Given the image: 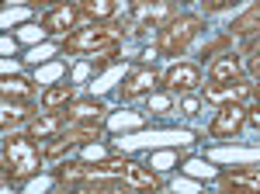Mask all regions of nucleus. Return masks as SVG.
I'll list each match as a JSON object with an SVG mask.
<instances>
[{
	"label": "nucleus",
	"instance_id": "f257e3e1",
	"mask_svg": "<svg viewBox=\"0 0 260 194\" xmlns=\"http://www.w3.org/2000/svg\"><path fill=\"white\" fill-rule=\"evenodd\" d=\"M118 39H121V24H101V21H94L90 28H77L73 35H66V52L87 56V52H101V49H115Z\"/></svg>",
	"mask_w": 260,
	"mask_h": 194
},
{
	"label": "nucleus",
	"instance_id": "f03ea898",
	"mask_svg": "<svg viewBox=\"0 0 260 194\" xmlns=\"http://www.w3.org/2000/svg\"><path fill=\"white\" fill-rule=\"evenodd\" d=\"M4 170L11 174V180H24L39 170V149L31 136H7L4 139Z\"/></svg>",
	"mask_w": 260,
	"mask_h": 194
},
{
	"label": "nucleus",
	"instance_id": "7ed1b4c3",
	"mask_svg": "<svg viewBox=\"0 0 260 194\" xmlns=\"http://www.w3.org/2000/svg\"><path fill=\"white\" fill-rule=\"evenodd\" d=\"M201 31V18L194 14H180V18H170L167 21V28L160 31V42H156V52L160 56H180L191 39Z\"/></svg>",
	"mask_w": 260,
	"mask_h": 194
},
{
	"label": "nucleus",
	"instance_id": "20e7f679",
	"mask_svg": "<svg viewBox=\"0 0 260 194\" xmlns=\"http://www.w3.org/2000/svg\"><path fill=\"white\" fill-rule=\"evenodd\" d=\"M208 101H215V104H246V101H253L257 97V87L253 83H246V80H222V83H212L208 90H205Z\"/></svg>",
	"mask_w": 260,
	"mask_h": 194
},
{
	"label": "nucleus",
	"instance_id": "39448f33",
	"mask_svg": "<svg viewBox=\"0 0 260 194\" xmlns=\"http://www.w3.org/2000/svg\"><path fill=\"white\" fill-rule=\"evenodd\" d=\"M128 11H132V18L139 21V24H167V21L174 18V7H170V0H128Z\"/></svg>",
	"mask_w": 260,
	"mask_h": 194
},
{
	"label": "nucleus",
	"instance_id": "423d86ee",
	"mask_svg": "<svg viewBox=\"0 0 260 194\" xmlns=\"http://www.w3.org/2000/svg\"><path fill=\"white\" fill-rule=\"evenodd\" d=\"M243 125H246V111H243L240 104H225L219 115L212 118V125H208V132L215 139H229V136H236Z\"/></svg>",
	"mask_w": 260,
	"mask_h": 194
},
{
	"label": "nucleus",
	"instance_id": "0eeeda50",
	"mask_svg": "<svg viewBox=\"0 0 260 194\" xmlns=\"http://www.w3.org/2000/svg\"><path fill=\"white\" fill-rule=\"evenodd\" d=\"M80 7H73V4H56L45 18H42V28L49 31V35H66L70 28H77V21H80Z\"/></svg>",
	"mask_w": 260,
	"mask_h": 194
},
{
	"label": "nucleus",
	"instance_id": "6e6552de",
	"mask_svg": "<svg viewBox=\"0 0 260 194\" xmlns=\"http://www.w3.org/2000/svg\"><path fill=\"white\" fill-rule=\"evenodd\" d=\"M198 83H201V70L191 62H174L163 73V87H170V90H194Z\"/></svg>",
	"mask_w": 260,
	"mask_h": 194
},
{
	"label": "nucleus",
	"instance_id": "1a4fd4ad",
	"mask_svg": "<svg viewBox=\"0 0 260 194\" xmlns=\"http://www.w3.org/2000/svg\"><path fill=\"white\" fill-rule=\"evenodd\" d=\"M156 73H153V66H146V70H132L128 77H125V83H121V101H136V97L142 94H149L153 87H156Z\"/></svg>",
	"mask_w": 260,
	"mask_h": 194
},
{
	"label": "nucleus",
	"instance_id": "9d476101",
	"mask_svg": "<svg viewBox=\"0 0 260 194\" xmlns=\"http://www.w3.org/2000/svg\"><path fill=\"white\" fill-rule=\"evenodd\" d=\"M66 125V115H59V111H49V115H39L28 121V136L31 139H56L59 136V128Z\"/></svg>",
	"mask_w": 260,
	"mask_h": 194
},
{
	"label": "nucleus",
	"instance_id": "9b49d317",
	"mask_svg": "<svg viewBox=\"0 0 260 194\" xmlns=\"http://www.w3.org/2000/svg\"><path fill=\"white\" fill-rule=\"evenodd\" d=\"M121 184H128V187H139V191H156V187H160V180L149 174L146 167L132 163V159H128V167H125V174H121Z\"/></svg>",
	"mask_w": 260,
	"mask_h": 194
},
{
	"label": "nucleus",
	"instance_id": "f8f14e48",
	"mask_svg": "<svg viewBox=\"0 0 260 194\" xmlns=\"http://www.w3.org/2000/svg\"><path fill=\"white\" fill-rule=\"evenodd\" d=\"M104 115V104H98V101H80V104H73L70 108V125H94L98 118Z\"/></svg>",
	"mask_w": 260,
	"mask_h": 194
},
{
	"label": "nucleus",
	"instance_id": "ddd939ff",
	"mask_svg": "<svg viewBox=\"0 0 260 194\" xmlns=\"http://www.w3.org/2000/svg\"><path fill=\"white\" fill-rule=\"evenodd\" d=\"M243 77V62L236 56H225L219 62H212V83H222V80H240Z\"/></svg>",
	"mask_w": 260,
	"mask_h": 194
},
{
	"label": "nucleus",
	"instance_id": "4468645a",
	"mask_svg": "<svg viewBox=\"0 0 260 194\" xmlns=\"http://www.w3.org/2000/svg\"><path fill=\"white\" fill-rule=\"evenodd\" d=\"M70 101H73V87H70V83H56V87L42 90V108H49V111H56V108H66Z\"/></svg>",
	"mask_w": 260,
	"mask_h": 194
},
{
	"label": "nucleus",
	"instance_id": "2eb2a0df",
	"mask_svg": "<svg viewBox=\"0 0 260 194\" xmlns=\"http://www.w3.org/2000/svg\"><path fill=\"white\" fill-rule=\"evenodd\" d=\"M225 187H246V191H260V170H240V174L222 177Z\"/></svg>",
	"mask_w": 260,
	"mask_h": 194
},
{
	"label": "nucleus",
	"instance_id": "dca6fc26",
	"mask_svg": "<svg viewBox=\"0 0 260 194\" xmlns=\"http://www.w3.org/2000/svg\"><path fill=\"white\" fill-rule=\"evenodd\" d=\"M250 31H260V0L243 14V18L233 21V35H250Z\"/></svg>",
	"mask_w": 260,
	"mask_h": 194
},
{
	"label": "nucleus",
	"instance_id": "f3484780",
	"mask_svg": "<svg viewBox=\"0 0 260 194\" xmlns=\"http://www.w3.org/2000/svg\"><path fill=\"white\" fill-rule=\"evenodd\" d=\"M80 11L94 21H104L115 14V0H80Z\"/></svg>",
	"mask_w": 260,
	"mask_h": 194
},
{
	"label": "nucleus",
	"instance_id": "a211bd4d",
	"mask_svg": "<svg viewBox=\"0 0 260 194\" xmlns=\"http://www.w3.org/2000/svg\"><path fill=\"white\" fill-rule=\"evenodd\" d=\"M28 94H31L28 80H21V77H7L4 80V97H28Z\"/></svg>",
	"mask_w": 260,
	"mask_h": 194
},
{
	"label": "nucleus",
	"instance_id": "6ab92c4d",
	"mask_svg": "<svg viewBox=\"0 0 260 194\" xmlns=\"http://www.w3.org/2000/svg\"><path fill=\"white\" fill-rule=\"evenodd\" d=\"M21 118H24V108H21V104H11V97H7V101H4V128L18 125Z\"/></svg>",
	"mask_w": 260,
	"mask_h": 194
},
{
	"label": "nucleus",
	"instance_id": "aec40b11",
	"mask_svg": "<svg viewBox=\"0 0 260 194\" xmlns=\"http://www.w3.org/2000/svg\"><path fill=\"white\" fill-rule=\"evenodd\" d=\"M233 4H243V0H205V11L215 14V11H225V7H233Z\"/></svg>",
	"mask_w": 260,
	"mask_h": 194
},
{
	"label": "nucleus",
	"instance_id": "412c9836",
	"mask_svg": "<svg viewBox=\"0 0 260 194\" xmlns=\"http://www.w3.org/2000/svg\"><path fill=\"white\" fill-rule=\"evenodd\" d=\"M180 111H184V115H198V97H184Z\"/></svg>",
	"mask_w": 260,
	"mask_h": 194
},
{
	"label": "nucleus",
	"instance_id": "4be33fe9",
	"mask_svg": "<svg viewBox=\"0 0 260 194\" xmlns=\"http://www.w3.org/2000/svg\"><path fill=\"white\" fill-rule=\"evenodd\" d=\"M149 104H153V111H156V115H163V111L170 108V101H167V97H153Z\"/></svg>",
	"mask_w": 260,
	"mask_h": 194
},
{
	"label": "nucleus",
	"instance_id": "5701e85b",
	"mask_svg": "<svg viewBox=\"0 0 260 194\" xmlns=\"http://www.w3.org/2000/svg\"><path fill=\"white\" fill-rule=\"evenodd\" d=\"M246 121H250L253 128H260V104L253 108V111H246Z\"/></svg>",
	"mask_w": 260,
	"mask_h": 194
},
{
	"label": "nucleus",
	"instance_id": "b1692460",
	"mask_svg": "<svg viewBox=\"0 0 260 194\" xmlns=\"http://www.w3.org/2000/svg\"><path fill=\"white\" fill-rule=\"evenodd\" d=\"M250 73H253V77H260V56L250 59Z\"/></svg>",
	"mask_w": 260,
	"mask_h": 194
},
{
	"label": "nucleus",
	"instance_id": "393cba45",
	"mask_svg": "<svg viewBox=\"0 0 260 194\" xmlns=\"http://www.w3.org/2000/svg\"><path fill=\"white\" fill-rule=\"evenodd\" d=\"M42 4H66V0H42Z\"/></svg>",
	"mask_w": 260,
	"mask_h": 194
},
{
	"label": "nucleus",
	"instance_id": "a878e982",
	"mask_svg": "<svg viewBox=\"0 0 260 194\" xmlns=\"http://www.w3.org/2000/svg\"><path fill=\"white\" fill-rule=\"evenodd\" d=\"M257 97H260V83H257Z\"/></svg>",
	"mask_w": 260,
	"mask_h": 194
},
{
	"label": "nucleus",
	"instance_id": "bb28decb",
	"mask_svg": "<svg viewBox=\"0 0 260 194\" xmlns=\"http://www.w3.org/2000/svg\"><path fill=\"white\" fill-rule=\"evenodd\" d=\"M180 4H187V0H180Z\"/></svg>",
	"mask_w": 260,
	"mask_h": 194
}]
</instances>
